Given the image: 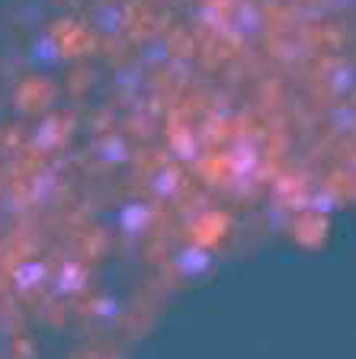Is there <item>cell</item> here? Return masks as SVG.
Wrapping results in <instances>:
<instances>
[{"mask_svg": "<svg viewBox=\"0 0 356 359\" xmlns=\"http://www.w3.org/2000/svg\"><path fill=\"white\" fill-rule=\"evenodd\" d=\"M228 0H36L0 22V359H112L241 189Z\"/></svg>", "mask_w": 356, "mask_h": 359, "instance_id": "1", "label": "cell"}]
</instances>
